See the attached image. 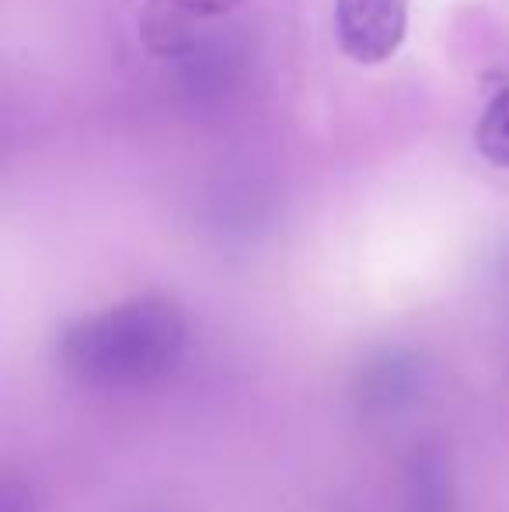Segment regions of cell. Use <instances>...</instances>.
Segmentation results:
<instances>
[{"instance_id": "277c9868", "label": "cell", "mask_w": 509, "mask_h": 512, "mask_svg": "<svg viewBox=\"0 0 509 512\" xmlns=\"http://www.w3.org/2000/svg\"><path fill=\"white\" fill-rule=\"evenodd\" d=\"M401 512H457L454 467L440 443H422L405 464V509Z\"/></svg>"}, {"instance_id": "7a4b0ae2", "label": "cell", "mask_w": 509, "mask_h": 512, "mask_svg": "<svg viewBox=\"0 0 509 512\" xmlns=\"http://www.w3.org/2000/svg\"><path fill=\"white\" fill-rule=\"evenodd\" d=\"M429 384V366L412 349H381L353 377V405L363 422L401 415Z\"/></svg>"}, {"instance_id": "52a82bcc", "label": "cell", "mask_w": 509, "mask_h": 512, "mask_svg": "<svg viewBox=\"0 0 509 512\" xmlns=\"http://www.w3.org/2000/svg\"><path fill=\"white\" fill-rule=\"evenodd\" d=\"M0 512H39L28 485H21L18 478L0 481Z\"/></svg>"}, {"instance_id": "3957f363", "label": "cell", "mask_w": 509, "mask_h": 512, "mask_svg": "<svg viewBox=\"0 0 509 512\" xmlns=\"http://www.w3.org/2000/svg\"><path fill=\"white\" fill-rule=\"evenodd\" d=\"M335 35L353 63H387L408 35V0H335Z\"/></svg>"}, {"instance_id": "6da1fadb", "label": "cell", "mask_w": 509, "mask_h": 512, "mask_svg": "<svg viewBox=\"0 0 509 512\" xmlns=\"http://www.w3.org/2000/svg\"><path fill=\"white\" fill-rule=\"evenodd\" d=\"M189 324L178 304L164 297H136L77 317L56 338V363L88 391H140L185 356Z\"/></svg>"}, {"instance_id": "8992f818", "label": "cell", "mask_w": 509, "mask_h": 512, "mask_svg": "<svg viewBox=\"0 0 509 512\" xmlns=\"http://www.w3.org/2000/svg\"><path fill=\"white\" fill-rule=\"evenodd\" d=\"M475 147L489 164L509 168V88H503L485 105L475 129Z\"/></svg>"}, {"instance_id": "5b68a950", "label": "cell", "mask_w": 509, "mask_h": 512, "mask_svg": "<svg viewBox=\"0 0 509 512\" xmlns=\"http://www.w3.org/2000/svg\"><path fill=\"white\" fill-rule=\"evenodd\" d=\"M224 0H150L147 7V39L154 49H171L175 35L189 32L210 14L224 11Z\"/></svg>"}]
</instances>
